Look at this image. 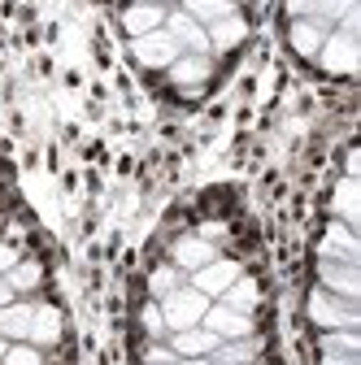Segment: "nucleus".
<instances>
[{
    "instance_id": "24",
    "label": "nucleus",
    "mask_w": 361,
    "mask_h": 365,
    "mask_svg": "<svg viewBox=\"0 0 361 365\" xmlns=\"http://www.w3.org/2000/svg\"><path fill=\"white\" fill-rule=\"evenodd\" d=\"M322 352L361 356V335H357V331H322Z\"/></svg>"
},
{
    "instance_id": "23",
    "label": "nucleus",
    "mask_w": 361,
    "mask_h": 365,
    "mask_svg": "<svg viewBox=\"0 0 361 365\" xmlns=\"http://www.w3.org/2000/svg\"><path fill=\"white\" fill-rule=\"evenodd\" d=\"M183 287V269L178 265H157L153 274H148V292H153V300H166L170 292H178Z\"/></svg>"
},
{
    "instance_id": "16",
    "label": "nucleus",
    "mask_w": 361,
    "mask_h": 365,
    "mask_svg": "<svg viewBox=\"0 0 361 365\" xmlns=\"http://www.w3.org/2000/svg\"><path fill=\"white\" fill-rule=\"evenodd\" d=\"M205 35H209V53H231V48H240V43H244L248 22H244L240 14H231V18L209 22V26H205Z\"/></svg>"
},
{
    "instance_id": "34",
    "label": "nucleus",
    "mask_w": 361,
    "mask_h": 365,
    "mask_svg": "<svg viewBox=\"0 0 361 365\" xmlns=\"http://www.w3.org/2000/svg\"><path fill=\"white\" fill-rule=\"evenodd\" d=\"M248 365H261V361H248Z\"/></svg>"
},
{
    "instance_id": "1",
    "label": "nucleus",
    "mask_w": 361,
    "mask_h": 365,
    "mask_svg": "<svg viewBox=\"0 0 361 365\" xmlns=\"http://www.w3.org/2000/svg\"><path fill=\"white\" fill-rule=\"evenodd\" d=\"M305 313H309V322L318 327V331H357V327H361V309H357V300L331 296V292H322V287L309 292Z\"/></svg>"
},
{
    "instance_id": "31",
    "label": "nucleus",
    "mask_w": 361,
    "mask_h": 365,
    "mask_svg": "<svg viewBox=\"0 0 361 365\" xmlns=\"http://www.w3.org/2000/svg\"><path fill=\"white\" fill-rule=\"evenodd\" d=\"M9 300H18V296H14V287H9V283H5V279H0V309H5V304H9Z\"/></svg>"
},
{
    "instance_id": "20",
    "label": "nucleus",
    "mask_w": 361,
    "mask_h": 365,
    "mask_svg": "<svg viewBox=\"0 0 361 365\" xmlns=\"http://www.w3.org/2000/svg\"><path fill=\"white\" fill-rule=\"evenodd\" d=\"M335 213H340V222L344 226H361V196H357V178H344L340 187H335Z\"/></svg>"
},
{
    "instance_id": "19",
    "label": "nucleus",
    "mask_w": 361,
    "mask_h": 365,
    "mask_svg": "<svg viewBox=\"0 0 361 365\" xmlns=\"http://www.w3.org/2000/svg\"><path fill=\"white\" fill-rule=\"evenodd\" d=\"M227 309H240V313H253L257 304H261V287H257V279H248V274H240V279L218 296Z\"/></svg>"
},
{
    "instance_id": "13",
    "label": "nucleus",
    "mask_w": 361,
    "mask_h": 365,
    "mask_svg": "<svg viewBox=\"0 0 361 365\" xmlns=\"http://www.w3.org/2000/svg\"><path fill=\"white\" fill-rule=\"evenodd\" d=\"M122 26H126L131 39H140L148 31H161L166 26V5H161V0H135V5L122 14Z\"/></svg>"
},
{
    "instance_id": "27",
    "label": "nucleus",
    "mask_w": 361,
    "mask_h": 365,
    "mask_svg": "<svg viewBox=\"0 0 361 365\" xmlns=\"http://www.w3.org/2000/svg\"><path fill=\"white\" fill-rule=\"evenodd\" d=\"M144 361H148V365H174L178 356H174V348H170V344L153 339V344H148V352H144Z\"/></svg>"
},
{
    "instance_id": "4",
    "label": "nucleus",
    "mask_w": 361,
    "mask_h": 365,
    "mask_svg": "<svg viewBox=\"0 0 361 365\" xmlns=\"http://www.w3.org/2000/svg\"><path fill=\"white\" fill-rule=\"evenodd\" d=\"M200 327H205V331H213L218 339H244V335H253V313L227 309V304L218 300V304H209V309H205Z\"/></svg>"
},
{
    "instance_id": "30",
    "label": "nucleus",
    "mask_w": 361,
    "mask_h": 365,
    "mask_svg": "<svg viewBox=\"0 0 361 365\" xmlns=\"http://www.w3.org/2000/svg\"><path fill=\"white\" fill-rule=\"evenodd\" d=\"M218 235H222V222H205V226H200V240L218 244Z\"/></svg>"
},
{
    "instance_id": "14",
    "label": "nucleus",
    "mask_w": 361,
    "mask_h": 365,
    "mask_svg": "<svg viewBox=\"0 0 361 365\" xmlns=\"http://www.w3.org/2000/svg\"><path fill=\"white\" fill-rule=\"evenodd\" d=\"M166 344L174 348V356L183 361V356H209L222 339L213 335V331H205V327H188V331H170L166 335Z\"/></svg>"
},
{
    "instance_id": "15",
    "label": "nucleus",
    "mask_w": 361,
    "mask_h": 365,
    "mask_svg": "<svg viewBox=\"0 0 361 365\" xmlns=\"http://www.w3.org/2000/svg\"><path fill=\"white\" fill-rule=\"evenodd\" d=\"M26 344H35V348H53V344H61V309H57V304H35Z\"/></svg>"
},
{
    "instance_id": "10",
    "label": "nucleus",
    "mask_w": 361,
    "mask_h": 365,
    "mask_svg": "<svg viewBox=\"0 0 361 365\" xmlns=\"http://www.w3.org/2000/svg\"><path fill=\"white\" fill-rule=\"evenodd\" d=\"M166 74H170V83L174 87H200L209 74H213V57L209 53H178L170 66H166Z\"/></svg>"
},
{
    "instance_id": "8",
    "label": "nucleus",
    "mask_w": 361,
    "mask_h": 365,
    "mask_svg": "<svg viewBox=\"0 0 361 365\" xmlns=\"http://www.w3.org/2000/svg\"><path fill=\"white\" fill-rule=\"evenodd\" d=\"M318 252H322V261H348V265H361V240H357L352 226H344V222H331V226H327V235H322Z\"/></svg>"
},
{
    "instance_id": "3",
    "label": "nucleus",
    "mask_w": 361,
    "mask_h": 365,
    "mask_svg": "<svg viewBox=\"0 0 361 365\" xmlns=\"http://www.w3.org/2000/svg\"><path fill=\"white\" fill-rule=\"evenodd\" d=\"M318 61H322V70H331V74H357V66H361V43H357V35L331 31L327 43L318 48Z\"/></svg>"
},
{
    "instance_id": "17",
    "label": "nucleus",
    "mask_w": 361,
    "mask_h": 365,
    "mask_svg": "<svg viewBox=\"0 0 361 365\" xmlns=\"http://www.w3.org/2000/svg\"><path fill=\"white\" fill-rule=\"evenodd\" d=\"M31 313H35L31 300H9L5 309H0V339L22 344V339L31 335Z\"/></svg>"
},
{
    "instance_id": "11",
    "label": "nucleus",
    "mask_w": 361,
    "mask_h": 365,
    "mask_svg": "<svg viewBox=\"0 0 361 365\" xmlns=\"http://www.w3.org/2000/svg\"><path fill=\"white\" fill-rule=\"evenodd\" d=\"M213 257H218V248H213L209 240H200V235H178L174 248H170V265H178L183 274H196V269L209 265Z\"/></svg>"
},
{
    "instance_id": "33",
    "label": "nucleus",
    "mask_w": 361,
    "mask_h": 365,
    "mask_svg": "<svg viewBox=\"0 0 361 365\" xmlns=\"http://www.w3.org/2000/svg\"><path fill=\"white\" fill-rule=\"evenodd\" d=\"M5 348H9V339H0V361H5Z\"/></svg>"
},
{
    "instance_id": "29",
    "label": "nucleus",
    "mask_w": 361,
    "mask_h": 365,
    "mask_svg": "<svg viewBox=\"0 0 361 365\" xmlns=\"http://www.w3.org/2000/svg\"><path fill=\"white\" fill-rule=\"evenodd\" d=\"M322 365H361V356H344V352H322Z\"/></svg>"
},
{
    "instance_id": "5",
    "label": "nucleus",
    "mask_w": 361,
    "mask_h": 365,
    "mask_svg": "<svg viewBox=\"0 0 361 365\" xmlns=\"http://www.w3.org/2000/svg\"><path fill=\"white\" fill-rule=\"evenodd\" d=\"M240 261H227V257H213L209 265H200L196 274H192V287L200 292V296H209V300H218L222 292H227L235 279H240Z\"/></svg>"
},
{
    "instance_id": "7",
    "label": "nucleus",
    "mask_w": 361,
    "mask_h": 365,
    "mask_svg": "<svg viewBox=\"0 0 361 365\" xmlns=\"http://www.w3.org/2000/svg\"><path fill=\"white\" fill-rule=\"evenodd\" d=\"M318 279H322V292L344 296V300H361V265L322 261V265H318Z\"/></svg>"
},
{
    "instance_id": "28",
    "label": "nucleus",
    "mask_w": 361,
    "mask_h": 365,
    "mask_svg": "<svg viewBox=\"0 0 361 365\" xmlns=\"http://www.w3.org/2000/svg\"><path fill=\"white\" fill-rule=\"evenodd\" d=\"M18 261H22V257H18V248H14V244H0V279H5V274H9Z\"/></svg>"
},
{
    "instance_id": "21",
    "label": "nucleus",
    "mask_w": 361,
    "mask_h": 365,
    "mask_svg": "<svg viewBox=\"0 0 361 365\" xmlns=\"http://www.w3.org/2000/svg\"><path fill=\"white\" fill-rule=\"evenodd\" d=\"M183 14L196 18L200 26H209L218 18H231L235 14V0H183Z\"/></svg>"
},
{
    "instance_id": "32",
    "label": "nucleus",
    "mask_w": 361,
    "mask_h": 365,
    "mask_svg": "<svg viewBox=\"0 0 361 365\" xmlns=\"http://www.w3.org/2000/svg\"><path fill=\"white\" fill-rule=\"evenodd\" d=\"M174 365H218L213 356H183V361H174Z\"/></svg>"
},
{
    "instance_id": "25",
    "label": "nucleus",
    "mask_w": 361,
    "mask_h": 365,
    "mask_svg": "<svg viewBox=\"0 0 361 365\" xmlns=\"http://www.w3.org/2000/svg\"><path fill=\"white\" fill-rule=\"evenodd\" d=\"M0 365H44V348H35V344H9L5 348V361Z\"/></svg>"
},
{
    "instance_id": "18",
    "label": "nucleus",
    "mask_w": 361,
    "mask_h": 365,
    "mask_svg": "<svg viewBox=\"0 0 361 365\" xmlns=\"http://www.w3.org/2000/svg\"><path fill=\"white\" fill-rule=\"evenodd\" d=\"M218 365H248L261 356V339L257 335H244V339H222L213 352H209Z\"/></svg>"
},
{
    "instance_id": "6",
    "label": "nucleus",
    "mask_w": 361,
    "mask_h": 365,
    "mask_svg": "<svg viewBox=\"0 0 361 365\" xmlns=\"http://www.w3.org/2000/svg\"><path fill=\"white\" fill-rule=\"evenodd\" d=\"M131 57L140 61V66H148V70H166V66L178 57V43H174L166 31H148V35H140V39H131Z\"/></svg>"
},
{
    "instance_id": "26",
    "label": "nucleus",
    "mask_w": 361,
    "mask_h": 365,
    "mask_svg": "<svg viewBox=\"0 0 361 365\" xmlns=\"http://www.w3.org/2000/svg\"><path fill=\"white\" fill-rule=\"evenodd\" d=\"M140 322H144L148 339H161V335H166V317H161V304H144V313H140Z\"/></svg>"
},
{
    "instance_id": "12",
    "label": "nucleus",
    "mask_w": 361,
    "mask_h": 365,
    "mask_svg": "<svg viewBox=\"0 0 361 365\" xmlns=\"http://www.w3.org/2000/svg\"><path fill=\"white\" fill-rule=\"evenodd\" d=\"M331 31H335V26L318 22V18H292L288 39H292V48H296L300 57H318V48L327 43V35H331Z\"/></svg>"
},
{
    "instance_id": "9",
    "label": "nucleus",
    "mask_w": 361,
    "mask_h": 365,
    "mask_svg": "<svg viewBox=\"0 0 361 365\" xmlns=\"http://www.w3.org/2000/svg\"><path fill=\"white\" fill-rule=\"evenodd\" d=\"M174 43H178V53H209V35L196 18H188L183 9L178 14H166V26H161Z\"/></svg>"
},
{
    "instance_id": "2",
    "label": "nucleus",
    "mask_w": 361,
    "mask_h": 365,
    "mask_svg": "<svg viewBox=\"0 0 361 365\" xmlns=\"http://www.w3.org/2000/svg\"><path fill=\"white\" fill-rule=\"evenodd\" d=\"M161 304V317H166V335L170 331H188V327H200V317H205V309H209V296H200L192 283H183L178 292H170L166 300H157Z\"/></svg>"
},
{
    "instance_id": "22",
    "label": "nucleus",
    "mask_w": 361,
    "mask_h": 365,
    "mask_svg": "<svg viewBox=\"0 0 361 365\" xmlns=\"http://www.w3.org/2000/svg\"><path fill=\"white\" fill-rule=\"evenodd\" d=\"M39 279H44L39 261H18V265L5 274V283L14 287V296H26V292H35V287H39Z\"/></svg>"
}]
</instances>
